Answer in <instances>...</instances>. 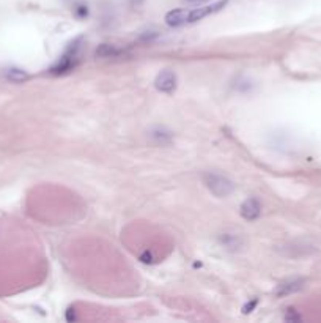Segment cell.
I'll return each mask as SVG.
<instances>
[{"mask_svg": "<svg viewBox=\"0 0 321 323\" xmlns=\"http://www.w3.org/2000/svg\"><path fill=\"white\" fill-rule=\"evenodd\" d=\"M203 183L216 197H227L234 191V183L216 172H206L203 175Z\"/></svg>", "mask_w": 321, "mask_h": 323, "instance_id": "6da1fadb", "label": "cell"}, {"mask_svg": "<svg viewBox=\"0 0 321 323\" xmlns=\"http://www.w3.org/2000/svg\"><path fill=\"white\" fill-rule=\"evenodd\" d=\"M81 43H82V38H77L76 41H72L68 47V51L60 57V60L49 71H51L52 74H63V73H68L69 70H72L74 67H76Z\"/></svg>", "mask_w": 321, "mask_h": 323, "instance_id": "7a4b0ae2", "label": "cell"}, {"mask_svg": "<svg viewBox=\"0 0 321 323\" xmlns=\"http://www.w3.org/2000/svg\"><path fill=\"white\" fill-rule=\"evenodd\" d=\"M230 2V0H219V2L213 4V5H208V7H202V8H194L188 13V22H197V21H202L203 18L209 16V15H214L217 11H220L222 8H225V5Z\"/></svg>", "mask_w": 321, "mask_h": 323, "instance_id": "3957f363", "label": "cell"}, {"mask_svg": "<svg viewBox=\"0 0 321 323\" xmlns=\"http://www.w3.org/2000/svg\"><path fill=\"white\" fill-rule=\"evenodd\" d=\"M177 74L174 71H163V73H159L157 74V78L154 81V85H156V89L159 92H164V93H172L175 89H177Z\"/></svg>", "mask_w": 321, "mask_h": 323, "instance_id": "277c9868", "label": "cell"}, {"mask_svg": "<svg viewBox=\"0 0 321 323\" xmlns=\"http://www.w3.org/2000/svg\"><path fill=\"white\" fill-rule=\"evenodd\" d=\"M304 285H305V281L302 278H294V279H288L285 282H282L279 284L276 290H274V295L277 298H283V296H288L291 293H296V292H299L304 289Z\"/></svg>", "mask_w": 321, "mask_h": 323, "instance_id": "5b68a950", "label": "cell"}, {"mask_svg": "<svg viewBox=\"0 0 321 323\" xmlns=\"http://www.w3.org/2000/svg\"><path fill=\"white\" fill-rule=\"evenodd\" d=\"M239 213L246 221H255L262 213V205L257 199H248L241 204Z\"/></svg>", "mask_w": 321, "mask_h": 323, "instance_id": "8992f818", "label": "cell"}, {"mask_svg": "<svg viewBox=\"0 0 321 323\" xmlns=\"http://www.w3.org/2000/svg\"><path fill=\"white\" fill-rule=\"evenodd\" d=\"M188 13L189 11L183 10V8H178V10H172L166 15V22L169 27H180V26H184V24L188 22Z\"/></svg>", "mask_w": 321, "mask_h": 323, "instance_id": "52a82bcc", "label": "cell"}, {"mask_svg": "<svg viewBox=\"0 0 321 323\" xmlns=\"http://www.w3.org/2000/svg\"><path fill=\"white\" fill-rule=\"evenodd\" d=\"M120 54H121L120 49H117L112 44H101L96 49V57L100 58H114V57H118Z\"/></svg>", "mask_w": 321, "mask_h": 323, "instance_id": "ba28073f", "label": "cell"}, {"mask_svg": "<svg viewBox=\"0 0 321 323\" xmlns=\"http://www.w3.org/2000/svg\"><path fill=\"white\" fill-rule=\"evenodd\" d=\"M5 78L11 82H24V81H27L29 79V74L27 71H24V70H19V68H10L5 71Z\"/></svg>", "mask_w": 321, "mask_h": 323, "instance_id": "9c48e42d", "label": "cell"}, {"mask_svg": "<svg viewBox=\"0 0 321 323\" xmlns=\"http://www.w3.org/2000/svg\"><path fill=\"white\" fill-rule=\"evenodd\" d=\"M222 243H224L228 249H238L241 246V241L234 237V235H224V237H222Z\"/></svg>", "mask_w": 321, "mask_h": 323, "instance_id": "30bf717a", "label": "cell"}, {"mask_svg": "<svg viewBox=\"0 0 321 323\" xmlns=\"http://www.w3.org/2000/svg\"><path fill=\"white\" fill-rule=\"evenodd\" d=\"M151 138L156 139L157 144H167L170 142V134L169 133H164L163 130H156L151 133Z\"/></svg>", "mask_w": 321, "mask_h": 323, "instance_id": "8fae6325", "label": "cell"}, {"mask_svg": "<svg viewBox=\"0 0 321 323\" xmlns=\"http://www.w3.org/2000/svg\"><path fill=\"white\" fill-rule=\"evenodd\" d=\"M285 320L287 321H298V320H301V315L296 314L294 309H288V312L285 314Z\"/></svg>", "mask_w": 321, "mask_h": 323, "instance_id": "7c38bea8", "label": "cell"}, {"mask_svg": "<svg viewBox=\"0 0 321 323\" xmlns=\"http://www.w3.org/2000/svg\"><path fill=\"white\" fill-rule=\"evenodd\" d=\"M257 306V300H252L251 303H248V304H244V307H243V314H251L252 312V309Z\"/></svg>", "mask_w": 321, "mask_h": 323, "instance_id": "4fadbf2b", "label": "cell"}, {"mask_svg": "<svg viewBox=\"0 0 321 323\" xmlns=\"http://www.w3.org/2000/svg\"><path fill=\"white\" fill-rule=\"evenodd\" d=\"M156 36H157L156 32H145V35L140 36V40L142 41H151L153 38H156Z\"/></svg>", "mask_w": 321, "mask_h": 323, "instance_id": "5bb4252c", "label": "cell"}, {"mask_svg": "<svg viewBox=\"0 0 321 323\" xmlns=\"http://www.w3.org/2000/svg\"><path fill=\"white\" fill-rule=\"evenodd\" d=\"M183 2L188 4V5H202V4L209 2V0H183Z\"/></svg>", "mask_w": 321, "mask_h": 323, "instance_id": "9a60e30c", "label": "cell"}, {"mask_svg": "<svg viewBox=\"0 0 321 323\" xmlns=\"http://www.w3.org/2000/svg\"><path fill=\"white\" fill-rule=\"evenodd\" d=\"M66 320H68V321L76 320V314H74V309H72V307H69V309L66 310Z\"/></svg>", "mask_w": 321, "mask_h": 323, "instance_id": "2e32d148", "label": "cell"}, {"mask_svg": "<svg viewBox=\"0 0 321 323\" xmlns=\"http://www.w3.org/2000/svg\"><path fill=\"white\" fill-rule=\"evenodd\" d=\"M140 260H142L143 264H151V262H153V260H151V254H150V252H145V254L140 257Z\"/></svg>", "mask_w": 321, "mask_h": 323, "instance_id": "e0dca14e", "label": "cell"}]
</instances>
